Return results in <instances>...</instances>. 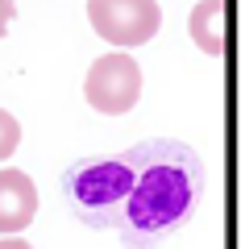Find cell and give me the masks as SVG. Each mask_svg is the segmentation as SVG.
<instances>
[{
  "label": "cell",
  "mask_w": 241,
  "mask_h": 249,
  "mask_svg": "<svg viewBox=\"0 0 241 249\" xmlns=\"http://www.w3.org/2000/svg\"><path fill=\"white\" fill-rule=\"evenodd\" d=\"M17 145H21V124H17L13 112L0 108V162H9L13 154H17Z\"/></svg>",
  "instance_id": "7"
},
{
  "label": "cell",
  "mask_w": 241,
  "mask_h": 249,
  "mask_svg": "<svg viewBox=\"0 0 241 249\" xmlns=\"http://www.w3.org/2000/svg\"><path fill=\"white\" fill-rule=\"evenodd\" d=\"M37 216V187L25 170L4 166L0 170V232L13 237V232L29 229V220Z\"/></svg>",
  "instance_id": "5"
},
{
  "label": "cell",
  "mask_w": 241,
  "mask_h": 249,
  "mask_svg": "<svg viewBox=\"0 0 241 249\" xmlns=\"http://www.w3.org/2000/svg\"><path fill=\"white\" fill-rule=\"evenodd\" d=\"M13 13H17V9H13V0H0V37L9 34V21H13Z\"/></svg>",
  "instance_id": "8"
},
{
  "label": "cell",
  "mask_w": 241,
  "mask_h": 249,
  "mask_svg": "<svg viewBox=\"0 0 241 249\" xmlns=\"http://www.w3.org/2000/svg\"><path fill=\"white\" fill-rule=\"evenodd\" d=\"M125 162L129 187L112 232H121L125 249H158L196 216L208 183L204 162L191 145L170 142V137L125 150Z\"/></svg>",
  "instance_id": "1"
},
{
  "label": "cell",
  "mask_w": 241,
  "mask_h": 249,
  "mask_svg": "<svg viewBox=\"0 0 241 249\" xmlns=\"http://www.w3.org/2000/svg\"><path fill=\"white\" fill-rule=\"evenodd\" d=\"M125 187H129L125 154H112V158H79L63 175L67 208H71L83 224H92V229H116Z\"/></svg>",
  "instance_id": "2"
},
{
  "label": "cell",
  "mask_w": 241,
  "mask_h": 249,
  "mask_svg": "<svg viewBox=\"0 0 241 249\" xmlns=\"http://www.w3.org/2000/svg\"><path fill=\"white\" fill-rule=\"evenodd\" d=\"M187 34L191 42L200 46L204 54H224L229 46V13H224V0H200L187 17Z\"/></svg>",
  "instance_id": "6"
},
{
  "label": "cell",
  "mask_w": 241,
  "mask_h": 249,
  "mask_svg": "<svg viewBox=\"0 0 241 249\" xmlns=\"http://www.w3.org/2000/svg\"><path fill=\"white\" fill-rule=\"evenodd\" d=\"M88 21L116 50L146 46L162 29L158 0H88Z\"/></svg>",
  "instance_id": "3"
},
{
  "label": "cell",
  "mask_w": 241,
  "mask_h": 249,
  "mask_svg": "<svg viewBox=\"0 0 241 249\" xmlns=\"http://www.w3.org/2000/svg\"><path fill=\"white\" fill-rule=\"evenodd\" d=\"M142 96V67L129 58V50H112L92 62L83 79V100L104 116H125Z\"/></svg>",
  "instance_id": "4"
},
{
  "label": "cell",
  "mask_w": 241,
  "mask_h": 249,
  "mask_svg": "<svg viewBox=\"0 0 241 249\" xmlns=\"http://www.w3.org/2000/svg\"><path fill=\"white\" fill-rule=\"evenodd\" d=\"M0 249H34V245L21 241V237H4V241H0Z\"/></svg>",
  "instance_id": "9"
}]
</instances>
